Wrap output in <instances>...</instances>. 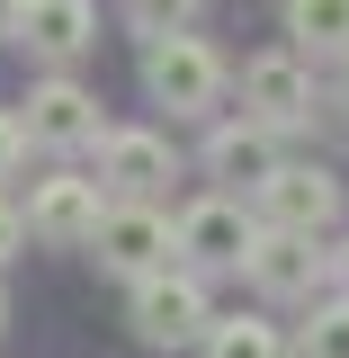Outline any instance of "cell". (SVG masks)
<instances>
[{"instance_id":"13","label":"cell","mask_w":349,"mask_h":358,"mask_svg":"<svg viewBox=\"0 0 349 358\" xmlns=\"http://www.w3.org/2000/svg\"><path fill=\"white\" fill-rule=\"evenodd\" d=\"M287 27L313 54H349V0H287Z\"/></svg>"},{"instance_id":"5","label":"cell","mask_w":349,"mask_h":358,"mask_svg":"<svg viewBox=\"0 0 349 358\" xmlns=\"http://www.w3.org/2000/svg\"><path fill=\"white\" fill-rule=\"evenodd\" d=\"M99 224H108V206H99V179H45L36 197H27V233H36V242H54V251L99 242Z\"/></svg>"},{"instance_id":"16","label":"cell","mask_w":349,"mask_h":358,"mask_svg":"<svg viewBox=\"0 0 349 358\" xmlns=\"http://www.w3.org/2000/svg\"><path fill=\"white\" fill-rule=\"evenodd\" d=\"M305 358H349V305H322L305 322Z\"/></svg>"},{"instance_id":"7","label":"cell","mask_w":349,"mask_h":358,"mask_svg":"<svg viewBox=\"0 0 349 358\" xmlns=\"http://www.w3.org/2000/svg\"><path fill=\"white\" fill-rule=\"evenodd\" d=\"M179 251H188L197 268H242L251 251H260V233H251V215H242L233 197H206V206L179 215Z\"/></svg>"},{"instance_id":"10","label":"cell","mask_w":349,"mask_h":358,"mask_svg":"<svg viewBox=\"0 0 349 358\" xmlns=\"http://www.w3.org/2000/svg\"><path fill=\"white\" fill-rule=\"evenodd\" d=\"M313 278H322V251H313V233H260V251H251V287L260 296H313Z\"/></svg>"},{"instance_id":"8","label":"cell","mask_w":349,"mask_h":358,"mask_svg":"<svg viewBox=\"0 0 349 358\" xmlns=\"http://www.w3.org/2000/svg\"><path fill=\"white\" fill-rule=\"evenodd\" d=\"M90 134H99V99H90L81 81H45L36 99H27V143L72 152V143H90Z\"/></svg>"},{"instance_id":"3","label":"cell","mask_w":349,"mask_h":358,"mask_svg":"<svg viewBox=\"0 0 349 358\" xmlns=\"http://www.w3.org/2000/svg\"><path fill=\"white\" fill-rule=\"evenodd\" d=\"M260 215H269V233H322L341 215V179L305 171V162H278V179L260 188Z\"/></svg>"},{"instance_id":"4","label":"cell","mask_w":349,"mask_h":358,"mask_svg":"<svg viewBox=\"0 0 349 358\" xmlns=\"http://www.w3.org/2000/svg\"><path fill=\"white\" fill-rule=\"evenodd\" d=\"M242 108H251V126H305L313 117V81L296 54H260V63H242Z\"/></svg>"},{"instance_id":"12","label":"cell","mask_w":349,"mask_h":358,"mask_svg":"<svg viewBox=\"0 0 349 358\" xmlns=\"http://www.w3.org/2000/svg\"><path fill=\"white\" fill-rule=\"evenodd\" d=\"M18 27H27V54H45V63H72L90 45V0H36V9H18Z\"/></svg>"},{"instance_id":"14","label":"cell","mask_w":349,"mask_h":358,"mask_svg":"<svg viewBox=\"0 0 349 358\" xmlns=\"http://www.w3.org/2000/svg\"><path fill=\"white\" fill-rule=\"evenodd\" d=\"M206 358H278V331H269V322H251V313H233V322H215V331H206Z\"/></svg>"},{"instance_id":"1","label":"cell","mask_w":349,"mask_h":358,"mask_svg":"<svg viewBox=\"0 0 349 358\" xmlns=\"http://www.w3.org/2000/svg\"><path fill=\"white\" fill-rule=\"evenodd\" d=\"M143 90H152L171 117H197V108H215L224 63H215L197 36H152V45H143Z\"/></svg>"},{"instance_id":"11","label":"cell","mask_w":349,"mask_h":358,"mask_svg":"<svg viewBox=\"0 0 349 358\" xmlns=\"http://www.w3.org/2000/svg\"><path fill=\"white\" fill-rule=\"evenodd\" d=\"M206 171H215L224 188H269V179H278L269 126H215V143H206Z\"/></svg>"},{"instance_id":"20","label":"cell","mask_w":349,"mask_h":358,"mask_svg":"<svg viewBox=\"0 0 349 358\" xmlns=\"http://www.w3.org/2000/svg\"><path fill=\"white\" fill-rule=\"evenodd\" d=\"M0 322H9V296H0Z\"/></svg>"},{"instance_id":"17","label":"cell","mask_w":349,"mask_h":358,"mask_svg":"<svg viewBox=\"0 0 349 358\" xmlns=\"http://www.w3.org/2000/svg\"><path fill=\"white\" fill-rule=\"evenodd\" d=\"M18 152H27V126H18V117H0V179L18 171Z\"/></svg>"},{"instance_id":"15","label":"cell","mask_w":349,"mask_h":358,"mask_svg":"<svg viewBox=\"0 0 349 358\" xmlns=\"http://www.w3.org/2000/svg\"><path fill=\"white\" fill-rule=\"evenodd\" d=\"M134 36H188V18H197V0H126Z\"/></svg>"},{"instance_id":"6","label":"cell","mask_w":349,"mask_h":358,"mask_svg":"<svg viewBox=\"0 0 349 358\" xmlns=\"http://www.w3.org/2000/svg\"><path fill=\"white\" fill-rule=\"evenodd\" d=\"M171 251H179V224H162L152 206H117V215L99 224V260L117 268V278H162Z\"/></svg>"},{"instance_id":"2","label":"cell","mask_w":349,"mask_h":358,"mask_svg":"<svg viewBox=\"0 0 349 358\" xmlns=\"http://www.w3.org/2000/svg\"><path fill=\"white\" fill-rule=\"evenodd\" d=\"M134 331L152 341V350H179V341H197V331H215L206 322V287L197 278H134Z\"/></svg>"},{"instance_id":"19","label":"cell","mask_w":349,"mask_h":358,"mask_svg":"<svg viewBox=\"0 0 349 358\" xmlns=\"http://www.w3.org/2000/svg\"><path fill=\"white\" fill-rule=\"evenodd\" d=\"M9 27H18V0H0V36H9Z\"/></svg>"},{"instance_id":"18","label":"cell","mask_w":349,"mask_h":358,"mask_svg":"<svg viewBox=\"0 0 349 358\" xmlns=\"http://www.w3.org/2000/svg\"><path fill=\"white\" fill-rule=\"evenodd\" d=\"M9 242H18V215H9V206H0V260H9Z\"/></svg>"},{"instance_id":"21","label":"cell","mask_w":349,"mask_h":358,"mask_svg":"<svg viewBox=\"0 0 349 358\" xmlns=\"http://www.w3.org/2000/svg\"><path fill=\"white\" fill-rule=\"evenodd\" d=\"M341 278H349V251H341Z\"/></svg>"},{"instance_id":"9","label":"cell","mask_w":349,"mask_h":358,"mask_svg":"<svg viewBox=\"0 0 349 358\" xmlns=\"http://www.w3.org/2000/svg\"><path fill=\"white\" fill-rule=\"evenodd\" d=\"M99 179L117 188V197H152L162 179H171V143L162 134H99Z\"/></svg>"}]
</instances>
